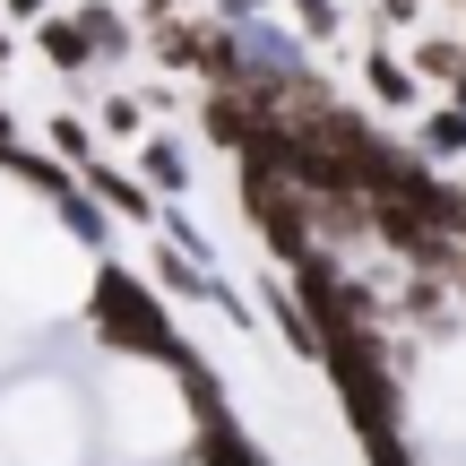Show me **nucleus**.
<instances>
[{
    "label": "nucleus",
    "mask_w": 466,
    "mask_h": 466,
    "mask_svg": "<svg viewBox=\"0 0 466 466\" xmlns=\"http://www.w3.org/2000/svg\"><path fill=\"white\" fill-rule=\"evenodd\" d=\"M96 337L121 346V354H147V363H182V337H173L165 302H156L138 277H121V268L96 277Z\"/></svg>",
    "instance_id": "f257e3e1"
},
{
    "label": "nucleus",
    "mask_w": 466,
    "mask_h": 466,
    "mask_svg": "<svg viewBox=\"0 0 466 466\" xmlns=\"http://www.w3.org/2000/svg\"><path fill=\"white\" fill-rule=\"evenodd\" d=\"M415 78L458 96V86H466V35H423V44H415Z\"/></svg>",
    "instance_id": "f03ea898"
},
{
    "label": "nucleus",
    "mask_w": 466,
    "mask_h": 466,
    "mask_svg": "<svg viewBox=\"0 0 466 466\" xmlns=\"http://www.w3.org/2000/svg\"><path fill=\"white\" fill-rule=\"evenodd\" d=\"M363 78H371V96H380L389 113H415V96H423L415 61H398V52H371V61H363Z\"/></svg>",
    "instance_id": "7ed1b4c3"
},
{
    "label": "nucleus",
    "mask_w": 466,
    "mask_h": 466,
    "mask_svg": "<svg viewBox=\"0 0 466 466\" xmlns=\"http://www.w3.org/2000/svg\"><path fill=\"white\" fill-rule=\"evenodd\" d=\"M190 450H199V466H268L233 415H225V423H199V432H190Z\"/></svg>",
    "instance_id": "20e7f679"
},
{
    "label": "nucleus",
    "mask_w": 466,
    "mask_h": 466,
    "mask_svg": "<svg viewBox=\"0 0 466 466\" xmlns=\"http://www.w3.org/2000/svg\"><path fill=\"white\" fill-rule=\"evenodd\" d=\"M35 44H44L52 69H86V61H96V44H86L78 17H35Z\"/></svg>",
    "instance_id": "39448f33"
},
{
    "label": "nucleus",
    "mask_w": 466,
    "mask_h": 466,
    "mask_svg": "<svg viewBox=\"0 0 466 466\" xmlns=\"http://www.w3.org/2000/svg\"><path fill=\"white\" fill-rule=\"evenodd\" d=\"M86 182H96V190H104V208H121L130 225H156V199H147V190H138L121 165H104V156H96V165H86Z\"/></svg>",
    "instance_id": "423d86ee"
},
{
    "label": "nucleus",
    "mask_w": 466,
    "mask_h": 466,
    "mask_svg": "<svg viewBox=\"0 0 466 466\" xmlns=\"http://www.w3.org/2000/svg\"><path fill=\"white\" fill-rule=\"evenodd\" d=\"M138 173H147V182H156V190H190V182H182V173H190V165H182V147H173V138H156V147H147V156H138Z\"/></svg>",
    "instance_id": "0eeeda50"
},
{
    "label": "nucleus",
    "mask_w": 466,
    "mask_h": 466,
    "mask_svg": "<svg viewBox=\"0 0 466 466\" xmlns=\"http://www.w3.org/2000/svg\"><path fill=\"white\" fill-rule=\"evenodd\" d=\"M52 147H61V156H78V165H96V138H86V121H52Z\"/></svg>",
    "instance_id": "6e6552de"
},
{
    "label": "nucleus",
    "mask_w": 466,
    "mask_h": 466,
    "mask_svg": "<svg viewBox=\"0 0 466 466\" xmlns=\"http://www.w3.org/2000/svg\"><path fill=\"white\" fill-rule=\"evenodd\" d=\"M294 17H302L311 44H329V35H337V0H294Z\"/></svg>",
    "instance_id": "1a4fd4ad"
},
{
    "label": "nucleus",
    "mask_w": 466,
    "mask_h": 466,
    "mask_svg": "<svg viewBox=\"0 0 466 466\" xmlns=\"http://www.w3.org/2000/svg\"><path fill=\"white\" fill-rule=\"evenodd\" d=\"M96 113H104V130H121V138L138 130V104H130V96H113V104H96Z\"/></svg>",
    "instance_id": "9d476101"
},
{
    "label": "nucleus",
    "mask_w": 466,
    "mask_h": 466,
    "mask_svg": "<svg viewBox=\"0 0 466 466\" xmlns=\"http://www.w3.org/2000/svg\"><path fill=\"white\" fill-rule=\"evenodd\" d=\"M371 9H380V26H415V9H423V0H371Z\"/></svg>",
    "instance_id": "9b49d317"
},
{
    "label": "nucleus",
    "mask_w": 466,
    "mask_h": 466,
    "mask_svg": "<svg viewBox=\"0 0 466 466\" xmlns=\"http://www.w3.org/2000/svg\"><path fill=\"white\" fill-rule=\"evenodd\" d=\"M9 9H17V17H52V0H9Z\"/></svg>",
    "instance_id": "f8f14e48"
},
{
    "label": "nucleus",
    "mask_w": 466,
    "mask_h": 466,
    "mask_svg": "<svg viewBox=\"0 0 466 466\" xmlns=\"http://www.w3.org/2000/svg\"><path fill=\"white\" fill-rule=\"evenodd\" d=\"M17 147V130H9V104H0V156H9Z\"/></svg>",
    "instance_id": "ddd939ff"
},
{
    "label": "nucleus",
    "mask_w": 466,
    "mask_h": 466,
    "mask_svg": "<svg viewBox=\"0 0 466 466\" xmlns=\"http://www.w3.org/2000/svg\"><path fill=\"white\" fill-rule=\"evenodd\" d=\"M458 9H466V0H458Z\"/></svg>",
    "instance_id": "4468645a"
}]
</instances>
